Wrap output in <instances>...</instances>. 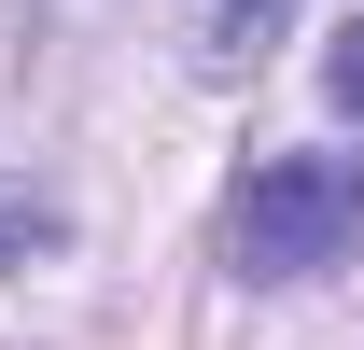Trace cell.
<instances>
[{
    "instance_id": "1",
    "label": "cell",
    "mask_w": 364,
    "mask_h": 350,
    "mask_svg": "<svg viewBox=\"0 0 364 350\" xmlns=\"http://www.w3.org/2000/svg\"><path fill=\"white\" fill-rule=\"evenodd\" d=\"M225 253L238 280H322L364 253V154H267L225 196Z\"/></svg>"
},
{
    "instance_id": "2",
    "label": "cell",
    "mask_w": 364,
    "mask_h": 350,
    "mask_svg": "<svg viewBox=\"0 0 364 350\" xmlns=\"http://www.w3.org/2000/svg\"><path fill=\"white\" fill-rule=\"evenodd\" d=\"M280 28H294V0H196V56L210 70H252Z\"/></svg>"
},
{
    "instance_id": "3",
    "label": "cell",
    "mask_w": 364,
    "mask_h": 350,
    "mask_svg": "<svg viewBox=\"0 0 364 350\" xmlns=\"http://www.w3.org/2000/svg\"><path fill=\"white\" fill-rule=\"evenodd\" d=\"M322 98H336V112H350V127H364V14H350V43L322 56Z\"/></svg>"
},
{
    "instance_id": "4",
    "label": "cell",
    "mask_w": 364,
    "mask_h": 350,
    "mask_svg": "<svg viewBox=\"0 0 364 350\" xmlns=\"http://www.w3.org/2000/svg\"><path fill=\"white\" fill-rule=\"evenodd\" d=\"M0 238H28V253H43V238H56V211H43V196H14V182H0Z\"/></svg>"
}]
</instances>
